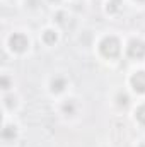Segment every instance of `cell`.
Wrapping results in <instances>:
<instances>
[{"mask_svg": "<svg viewBox=\"0 0 145 147\" xmlns=\"http://www.w3.org/2000/svg\"><path fill=\"white\" fill-rule=\"evenodd\" d=\"M101 53L104 57H108V58L118 57V53H119V41L113 36L104 38L103 43H101Z\"/></svg>", "mask_w": 145, "mask_h": 147, "instance_id": "1", "label": "cell"}, {"mask_svg": "<svg viewBox=\"0 0 145 147\" xmlns=\"http://www.w3.org/2000/svg\"><path fill=\"white\" fill-rule=\"evenodd\" d=\"M128 55L132 57V58H142L145 57V43L144 41H140V39H133V41H130V45H128Z\"/></svg>", "mask_w": 145, "mask_h": 147, "instance_id": "2", "label": "cell"}, {"mask_svg": "<svg viewBox=\"0 0 145 147\" xmlns=\"http://www.w3.org/2000/svg\"><path fill=\"white\" fill-rule=\"evenodd\" d=\"M28 45H29L28 38L24 36V34H21V33L10 36V48H12L14 51H24V50L28 48Z\"/></svg>", "mask_w": 145, "mask_h": 147, "instance_id": "3", "label": "cell"}, {"mask_svg": "<svg viewBox=\"0 0 145 147\" xmlns=\"http://www.w3.org/2000/svg\"><path fill=\"white\" fill-rule=\"evenodd\" d=\"M132 86L137 92H145V72H137L132 77Z\"/></svg>", "mask_w": 145, "mask_h": 147, "instance_id": "4", "label": "cell"}, {"mask_svg": "<svg viewBox=\"0 0 145 147\" xmlns=\"http://www.w3.org/2000/svg\"><path fill=\"white\" fill-rule=\"evenodd\" d=\"M2 137H3L5 140L14 139V137H15V128H14V127H5L3 132H2Z\"/></svg>", "mask_w": 145, "mask_h": 147, "instance_id": "5", "label": "cell"}, {"mask_svg": "<svg viewBox=\"0 0 145 147\" xmlns=\"http://www.w3.org/2000/svg\"><path fill=\"white\" fill-rule=\"evenodd\" d=\"M63 87H65V80H63V79H55V80L51 82V89H53L55 92H60Z\"/></svg>", "mask_w": 145, "mask_h": 147, "instance_id": "6", "label": "cell"}, {"mask_svg": "<svg viewBox=\"0 0 145 147\" xmlns=\"http://www.w3.org/2000/svg\"><path fill=\"white\" fill-rule=\"evenodd\" d=\"M43 39H44V43H48V45H53V43L56 41V34H55L53 31H46V33L43 34Z\"/></svg>", "mask_w": 145, "mask_h": 147, "instance_id": "7", "label": "cell"}, {"mask_svg": "<svg viewBox=\"0 0 145 147\" xmlns=\"http://www.w3.org/2000/svg\"><path fill=\"white\" fill-rule=\"evenodd\" d=\"M137 118H138V121H140V123H144V125H145V105H144V106H140V108L137 110Z\"/></svg>", "mask_w": 145, "mask_h": 147, "instance_id": "8", "label": "cell"}, {"mask_svg": "<svg viewBox=\"0 0 145 147\" xmlns=\"http://www.w3.org/2000/svg\"><path fill=\"white\" fill-rule=\"evenodd\" d=\"M118 103L125 106V105L128 103V96H125V94H123V96H118Z\"/></svg>", "mask_w": 145, "mask_h": 147, "instance_id": "9", "label": "cell"}, {"mask_svg": "<svg viewBox=\"0 0 145 147\" xmlns=\"http://www.w3.org/2000/svg\"><path fill=\"white\" fill-rule=\"evenodd\" d=\"M2 86H3V89H9V79L7 77L2 79Z\"/></svg>", "mask_w": 145, "mask_h": 147, "instance_id": "10", "label": "cell"}, {"mask_svg": "<svg viewBox=\"0 0 145 147\" xmlns=\"http://www.w3.org/2000/svg\"><path fill=\"white\" fill-rule=\"evenodd\" d=\"M12 101H14L12 98H7V106H12Z\"/></svg>", "mask_w": 145, "mask_h": 147, "instance_id": "11", "label": "cell"}, {"mask_svg": "<svg viewBox=\"0 0 145 147\" xmlns=\"http://www.w3.org/2000/svg\"><path fill=\"white\" fill-rule=\"evenodd\" d=\"M140 147H145V144H142V146H140Z\"/></svg>", "mask_w": 145, "mask_h": 147, "instance_id": "12", "label": "cell"}]
</instances>
